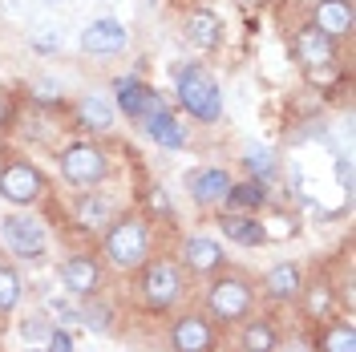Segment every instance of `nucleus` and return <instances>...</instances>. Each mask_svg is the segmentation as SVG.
Returning <instances> with one entry per match:
<instances>
[{
    "label": "nucleus",
    "mask_w": 356,
    "mask_h": 352,
    "mask_svg": "<svg viewBox=\"0 0 356 352\" xmlns=\"http://www.w3.org/2000/svg\"><path fill=\"white\" fill-rule=\"evenodd\" d=\"M170 81H175V106L191 126H219L222 122V86L219 77L207 69L199 57H182L170 65Z\"/></svg>",
    "instance_id": "f257e3e1"
},
{
    "label": "nucleus",
    "mask_w": 356,
    "mask_h": 352,
    "mask_svg": "<svg viewBox=\"0 0 356 352\" xmlns=\"http://www.w3.org/2000/svg\"><path fill=\"white\" fill-rule=\"evenodd\" d=\"M150 255H154V219L146 211H122L102 235V267L134 275Z\"/></svg>",
    "instance_id": "f03ea898"
},
{
    "label": "nucleus",
    "mask_w": 356,
    "mask_h": 352,
    "mask_svg": "<svg viewBox=\"0 0 356 352\" xmlns=\"http://www.w3.org/2000/svg\"><path fill=\"white\" fill-rule=\"evenodd\" d=\"M130 284H134L130 291L138 296L142 312H150V316H170V312H178V304L186 300L191 275L178 267L175 255H150V259L130 275Z\"/></svg>",
    "instance_id": "7ed1b4c3"
},
{
    "label": "nucleus",
    "mask_w": 356,
    "mask_h": 352,
    "mask_svg": "<svg viewBox=\"0 0 356 352\" xmlns=\"http://www.w3.org/2000/svg\"><path fill=\"white\" fill-rule=\"evenodd\" d=\"M255 304H259L255 280L235 271V267H222L202 287V312L215 328H239L247 316H255Z\"/></svg>",
    "instance_id": "20e7f679"
},
{
    "label": "nucleus",
    "mask_w": 356,
    "mask_h": 352,
    "mask_svg": "<svg viewBox=\"0 0 356 352\" xmlns=\"http://www.w3.org/2000/svg\"><path fill=\"white\" fill-rule=\"evenodd\" d=\"M291 57H296L300 73L324 93H332L336 81H344V45L324 37L316 24L300 21L291 29Z\"/></svg>",
    "instance_id": "39448f33"
},
{
    "label": "nucleus",
    "mask_w": 356,
    "mask_h": 352,
    "mask_svg": "<svg viewBox=\"0 0 356 352\" xmlns=\"http://www.w3.org/2000/svg\"><path fill=\"white\" fill-rule=\"evenodd\" d=\"M53 158H57L61 182L73 191H93L113 175V154L97 138H65V142H57Z\"/></svg>",
    "instance_id": "423d86ee"
},
{
    "label": "nucleus",
    "mask_w": 356,
    "mask_h": 352,
    "mask_svg": "<svg viewBox=\"0 0 356 352\" xmlns=\"http://www.w3.org/2000/svg\"><path fill=\"white\" fill-rule=\"evenodd\" d=\"M49 175L41 162L29 154H4L0 158V202H8L13 211H33L49 198Z\"/></svg>",
    "instance_id": "0eeeda50"
},
{
    "label": "nucleus",
    "mask_w": 356,
    "mask_h": 352,
    "mask_svg": "<svg viewBox=\"0 0 356 352\" xmlns=\"http://www.w3.org/2000/svg\"><path fill=\"white\" fill-rule=\"evenodd\" d=\"M106 93H110L118 118H126L134 130H138L146 118H154L158 110H166V106H170V97H166L158 86H150V81L142 77V69H130V73L110 77V89H106Z\"/></svg>",
    "instance_id": "6e6552de"
},
{
    "label": "nucleus",
    "mask_w": 356,
    "mask_h": 352,
    "mask_svg": "<svg viewBox=\"0 0 356 352\" xmlns=\"http://www.w3.org/2000/svg\"><path fill=\"white\" fill-rule=\"evenodd\" d=\"M0 251L21 264H41L49 255V223L33 211H8L0 219Z\"/></svg>",
    "instance_id": "1a4fd4ad"
},
{
    "label": "nucleus",
    "mask_w": 356,
    "mask_h": 352,
    "mask_svg": "<svg viewBox=\"0 0 356 352\" xmlns=\"http://www.w3.org/2000/svg\"><path fill=\"white\" fill-rule=\"evenodd\" d=\"M65 118H69V130H77V138H97V142H106L118 130V122H122L106 89H81V93H73L65 106Z\"/></svg>",
    "instance_id": "9d476101"
},
{
    "label": "nucleus",
    "mask_w": 356,
    "mask_h": 352,
    "mask_svg": "<svg viewBox=\"0 0 356 352\" xmlns=\"http://www.w3.org/2000/svg\"><path fill=\"white\" fill-rule=\"evenodd\" d=\"M77 49H81V57H89V61H118L130 49V29H126L122 17H110V13L106 17H93L77 33Z\"/></svg>",
    "instance_id": "9b49d317"
},
{
    "label": "nucleus",
    "mask_w": 356,
    "mask_h": 352,
    "mask_svg": "<svg viewBox=\"0 0 356 352\" xmlns=\"http://www.w3.org/2000/svg\"><path fill=\"white\" fill-rule=\"evenodd\" d=\"M175 259L191 280H211V275H219L222 267H231L227 247H222L215 235H207V231H191L186 239L178 243Z\"/></svg>",
    "instance_id": "f8f14e48"
},
{
    "label": "nucleus",
    "mask_w": 356,
    "mask_h": 352,
    "mask_svg": "<svg viewBox=\"0 0 356 352\" xmlns=\"http://www.w3.org/2000/svg\"><path fill=\"white\" fill-rule=\"evenodd\" d=\"M219 328L207 320V312H175L166 324V349L170 352H219Z\"/></svg>",
    "instance_id": "ddd939ff"
},
{
    "label": "nucleus",
    "mask_w": 356,
    "mask_h": 352,
    "mask_svg": "<svg viewBox=\"0 0 356 352\" xmlns=\"http://www.w3.org/2000/svg\"><path fill=\"white\" fill-rule=\"evenodd\" d=\"M118 215H122V207H118V198L110 191H77V195L69 198V219H73V227L81 235H93V239H102L106 227Z\"/></svg>",
    "instance_id": "4468645a"
},
{
    "label": "nucleus",
    "mask_w": 356,
    "mask_h": 352,
    "mask_svg": "<svg viewBox=\"0 0 356 352\" xmlns=\"http://www.w3.org/2000/svg\"><path fill=\"white\" fill-rule=\"evenodd\" d=\"M182 41L186 49L195 53V57H215L222 53V45H227V21H222L215 8H207V4H195L186 17H182Z\"/></svg>",
    "instance_id": "2eb2a0df"
},
{
    "label": "nucleus",
    "mask_w": 356,
    "mask_h": 352,
    "mask_svg": "<svg viewBox=\"0 0 356 352\" xmlns=\"http://www.w3.org/2000/svg\"><path fill=\"white\" fill-rule=\"evenodd\" d=\"M57 280H61V291L73 296V300H89V296H102V284H106V267L93 251H73L61 259L57 267Z\"/></svg>",
    "instance_id": "dca6fc26"
},
{
    "label": "nucleus",
    "mask_w": 356,
    "mask_h": 352,
    "mask_svg": "<svg viewBox=\"0 0 356 352\" xmlns=\"http://www.w3.org/2000/svg\"><path fill=\"white\" fill-rule=\"evenodd\" d=\"M138 134L146 138V142H154L158 150H186L191 142H195V126L182 118V113L175 110V106H166V110H158L154 118H146L142 126H138Z\"/></svg>",
    "instance_id": "f3484780"
},
{
    "label": "nucleus",
    "mask_w": 356,
    "mask_h": 352,
    "mask_svg": "<svg viewBox=\"0 0 356 352\" xmlns=\"http://www.w3.org/2000/svg\"><path fill=\"white\" fill-rule=\"evenodd\" d=\"M308 284V275H304V267L296 264V259H280V264H271L264 271V280H259V291H264V300L271 308H288L300 300V291Z\"/></svg>",
    "instance_id": "a211bd4d"
},
{
    "label": "nucleus",
    "mask_w": 356,
    "mask_h": 352,
    "mask_svg": "<svg viewBox=\"0 0 356 352\" xmlns=\"http://www.w3.org/2000/svg\"><path fill=\"white\" fill-rule=\"evenodd\" d=\"M304 21L316 24L324 37L348 45L353 41V29H356V4L353 0H312Z\"/></svg>",
    "instance_id": "6ab92c4d"
},
{
    "label": "nucleus",
    "mask_w": 356,
    "mask_h": 352,
    "mask_svg": "<svg viewBox=\"0 0 356 352\" xmlns=\"http://www.w3.org/2000/svg\"><path fill=\"white\" fill-rule=\"evenodd\" d=\"M231 170L227 166H195V170H186V195L195 207L202 211H211V207H222V195L231 191Z\"/></svg>",
    "instance_id": "aec40b11"
},
{
    "label": "nucleus",
    "mask_w": 356,
    "mask_h": 352,
    "mask_svg": "<svg viewBox=\"0 0 356 352\" xmlns=\"http://www.w3.org/2000/svg\"><path fill=\"white\" fill-rule=\"evenodd\" d=\"M219 235L231 247H247V251H255V247L267 243L264 219L259 215H235V211H222L219 215Z\"/></svg>",
    "instance_id": "412c9836"
},
{
    "label": "nucleus",
    "mask_w": 356,
    "mask_h": 352,
    "mask_svg": "<svg viewBox=\"0 0 356 352\" xmlns=\"http://www.w3.org/2000/svg\"><path fill=\"white\" fill-rule=\"evenodd\" d=\"M267 207H271V186L255 182V178L231 182V191L222 195V211H235V215H259Z\"/></svg>",
    "instance_id": "4be33fe9"
},
{
    "label": "nucleus",
    "mask_w": 356,
    "mask_h": 352,
    "mask_svg": "<svg viewBox=\"0 0 356 352\" xmlns=\"http://www.w3.org/2000/svg\"><path fill=\"white\" fill-rule=\"evenodd\" d=\"M284 332L271 316H247L239 324V352H280Z\"/></svg>",
    "instance_id": "5701e85b"
},
{
    "label": "nucleus",
    "mask_w": 356,
    "mask_h": 352,
    "mask_svg": "<svg viewBox=\"0 0 356 352\" xmlns=\"http://www.w3.org/2000/svg\"><path fill=\"white\" fill-rule=\"evenodd\" d=\"M296 304H300V312L308 316V324H324V320L336 316V291H332L328 280H308Z\"/></svg>",
    "instance_id": "b1692460"
},
{
    "label": "nucleus",
    "mask_w": 356,
    "mask_h": 352,
    "mask_svg": "<svg viewBox=\"0 0 356 352\" xmlns=\"http://www.w3.org/2000/svg\"><path fill=\"white\" fill-rule=\"evenodd\" d=\"M239 166H243L247 178L267 182V186H271V182L280 178V170H284V162H280V154H275V146H264V142H251V146H243Z\"/></svg>",
    "instance_id": "393cba45"
},
{
    "label": "nucleus",
    "mask_w": 356,
    "mask_h": 352,
    "mask_svg": "<svg viewBox=\"0 0 356 352\" xmlns=\"http://www.w3.org/2000/svg\"><path fill=\"white\" fill-rule=\"evenodd\" d=\"M29 106L33 110H44V113H65L69 106V89L61 77H49V73H37L29 81Z\"/></svg>",
    "instance_id": "a878e982"
},
{
    "label": "nucleus",
    "mask_w": 356,
    "mask_h": 352,
    "mask_svg": "<svg viewBox=\"0 0 356 352\" xmlns=\"http://www.w3.org/2000/svg\"><path fill=\"white\" fill-rule=\"evenodd\" d=\"M316 352H356V328L348 316H332L316 324Z\"/></svg>",
    "instance_id": "bb28decb"
},
{
    "label": "nucleus",
    "mask_w": 356,
    "mask_h": 352,
    "mask_svg": "<svg viewBox=\"0 0 356 352\" xmlns=\"http://www.w3.org/2000/svg\"><path fill=\"white\" fill-rule=\"evenodd\" d=\"M77 316H81V324L93 328V332H113V328H118V308H113L106 296L77 300Z\"/></svg>",
    "instance_id": "cd10ccee"
},
{
    "label": "nucleus",
    "mask_w": 356,
    "mask_h": 352,
    "mask_svg": "<svg viewBox=\"0 0 356 352\" xmlns=\"http://www.w3.org/2000/svg\"><path fill=\"white\" fill-rule=\"evenodd\" d=\"M24 300V275L13 264H0V320H8Z\"/></svg>",
    "instance_id": "c85d7f7f"
},
{
    "label": "nucleus",
    "mask_w": 356,
    "mask_h": 352,
    "mask_svg": "<svg viewBox=\"0 0 356 352\" xmlns=\"http://www.w3.org/2000/svg\"><path fill=\"white\" fill-rule=\"evenodd\" d=\"M29 49H33L37 57H57V53L65 49V33H61V24H33V33H29Z\"/></svg>",
    "instance_id": "c756f323"
},
{
    "label": "nucleus",
    "mask_w": 356,
    "mask_h": 352,
    "mask_svg": "<svg viewBox=\"0 0 356 352\" xmlns=\"http://www.w3.org/2000/svg\"><path fill=\"white\" fill-rule=\"evenodd\" d=\"M49 332H53V320H49L44 312H29V316L21 320V340H24V344H41V349H44Z\"/></svg>",
    "instance_id": "7c9ffc66"
},
{
    "label": "nucleus",
    "mask_w": 356,
    "mask_h": 352,
    "mask_svg": "<svg viewBox=\"0 0 356 352\" xmlns=\"http://www.w3.org/2000/svg\"><path fill=\"white\" fill-rule=\"evenodd\" d=\"M44 352H77V340H73V328H57L49 332V340H44Z\"/></svg>",
    "instance_id": "2f4dec72"
},
{
    "label": "nucleus",
    "mask_w": 356,
    "mask_h": 352,
    "mask_svg": "<svg viewBox=\"0 0 356 352\" xmlns=\"http://www.w3.org/2000/svg\"><path fill=\"white\" fill-rule=\"evenodd\" d=\"M146 202L154 207L158 215H175V202L166 195V186H150V191H146Z\"/></svg>",
    "instance_id": "473e14b6"
},
{
    "label": "nucleus",
    "mask_w": 356,
    "mask_h": 352,
    "mask_svg": "<svg viewBox=\"0 0 356 352\" xmlns=\"http://www.w3.org/2000/svg\"><path fill=\"white\" fill-rule=\"evenodd\" d=\"M336 178H340V191H344V195H353V158H348V154L336 158Z\"/></svg>",
    "instance_id": "72a5a7b5"
},
{
    "label": "nucleus",
    "mask_w": 356,
    "mask_h": 352,
    "mask_svg": "<svg viewBox=\"0 0 356 352\" xmlns=\"http://www.w3.org/2000/svg\"><path fill=\"white\" fill-rule=\"evenodd\" d=\"M37 4H44V8H61V4H69V0H37Z\"/></svg>",
    "instance_id": "f704fd0d"
},
{
    "label": "nucleus",
    "mask_w": 356,
    "mask_h": 352,
    "mask_svg": "<svg viewBox=\"0 0 356 352\" xmlns=\"http://www.w3.org/2000/svg\"><path fill=\"white\" fill-rule=\"evenodd\" d=\"M146 4H158V0H146Z\"/></svg>",
    "instance_id": "c9c22d12"
}]
</instances>
